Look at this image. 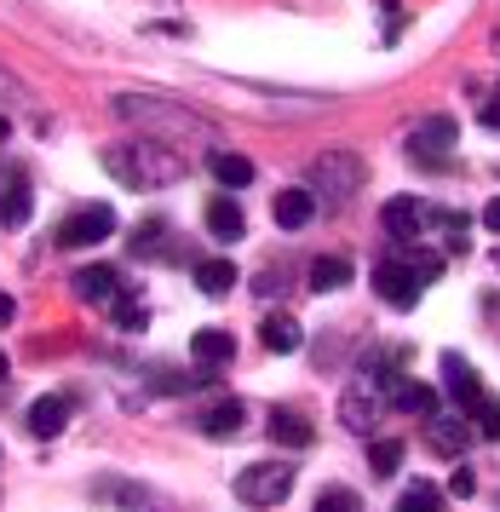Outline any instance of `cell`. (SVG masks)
<instances>
[{
	"label": "cell",
	"mask_w": 500,
	"mask_h": 512,
	"mask_svg": "<svg viewBox=\"0 0 500 512\" xmlns=\"http://www.w3.org/2000/svg\"><path fill=\"white\" fill-rule=\"evenodd\" d=\"M104 167H110L121 185H133V190H161V185H173V179L184 173V162L173 156V150H161V139L121 144V150L104 156Z\"/></svg>",
	"instance_id": "6da1fadb"
},
{
	"label": "cell",
	"mask_w": 500,
	"mask_h": 512,
	"mask_svg": "<svg viewBox=\"0 0 500 512\" xmlns=\"http://www.w3.org/2000/svg\"><path fill=\"white\" fill-rule=\"evenodd\" d=\"M311 196H317V208H345L357 190H363V162L357 156H345V150H334V156H322L317 167H311Z\"/></svg>",
	"instance_id": "7a4b0ae2"
},
{
	"label": "cell",
	"mask_w": 500,
	"mask_h": 512,
	"mask_svg": "<svg viewBox=\"0 0 500 512\" xmlns=\"http://www.w3.org/2000/svg\"><path fill=\"white\" fill-rule=\"evenodd\" d=\"M294 489V461H253L248 472H236V501L242 507H282Z\"/></svg>",
	"instance_id": "3957f363"
},
{
	"label": "cell",
	"mask_w": 500,
	"mask_h": 512,
	"mask_svg": "<svg viewBox=\"0 0 500 512\" xmlns=\"http://www.w3.org/2000/svg\"><path fill=\"white\" fill-rule=\"evenodd\" d=\"M115 116L144 121V127H156V133H202V121L190 116V110L167 104V98H144V93H121L115 98Z\"/></svg>",
	"instance_id": "277c9868"
},
{
	"label": "cell",
	"mask_w": 500,
	"mask_h": 512,
	"mask_svg": "<svg viewBox=\"0 0 500 512\" xmlns=\"http://www.w3.org/2000/svg\"><path fill=\"white\" fill-rule=\"evenodd\" d=\"M104 236H115V208L87 202V208L64 213V225H58V248H98Z\"/></svg>",
	"instance_id": "5b68a950"
},
{
	"label": "cell",
	"mask_w": 500,
	"mask_h": 512,
	"mask_svg": "<svg viewBox=\"0 0 500 512\" xmlns=\"http://www.w3.org/2000/svg\"><path fill=\"white\" fill-rule=\"evenodd\" d=\"M391 403L386 392H380V374H368V380H357L351 392L340 397V426H351V432H374V420L386 415Z\"/></svg>",
	"instance_id": "8992f818"
},
{
	"label": "cell",
	"mask_w": 500,
	"mask_h": 512,
	"mask_svg": "<svg viewBox=\"0 0 500 512\" xmlns=\"http://www.w3.org/2000/svg\"><path fill=\"white\" fill-rule=\"evenodd\" d=\"M374 294H380L391 311H414V305H420V294H426V282L414 277L409 259H386V265L374 271Z\"/></svg>",
	"instance_id": "52a82bcc"
},
{
	"label": "cell",
	"mask_w": 500,
	"mask_h": 512,
	"mask_svg": "<svg viewBox=\"0 0 500 512\" xmlns=\"http://www.w3.org/2000/svg\"><path fill=\"white\" fill-rule=\"evenodd\" d=\"M409 156L420 167H437V162H449L455 156V116H432V121H420L409 133Z\"/></svg>",
	"instance_id": "ba28073f"
},
{
	"label": "cell",
	"mask_w": 500,
	"mask_h": 512,
	"mask_svg": "<svg viewBox=\"0 0 500 512\" xmlns=\"http://www.w3.org/2000/svg\"><path fill=\"white\" fill-rule=\"evenodd\" d=\"M380 392H386L391 409H403V415H437L443 409V397L432 392V386H420V380H409V374H380Z\"/></svg>",
	"instance_id": "9c48e42d"
},
{
	"label": "cell",
	"mask_w": 500,
	"mask_h": 512,
	"mask_svg": "<svg viewBox=\"0 0 500 512\" xmlns=\"http://www.w3.org/2000/svg\"><path fill=\"white\" fill-rule=\"evenodd\" d=\"M426 219H432V208L420 202V196H391L386 202V213H380V225H386L397 242H420V231H426Z\"/></svg>",
	"instance_id": "30bf717a"
},
{
	"label": "cell",
	"mask_w": 500,
	"mask_h": 512,
	"mask_svg": "<svg viewBox=\"0 0 500 512\" xmlns=\"http://www.w3.org/2000/svg\"><path fill=\"white\" fill-rule=\"evenodd\" d=\"M69 415H75V403H69L64 392H46V397H35V403H29L23 426H29V432H35L41 443H52V438H58V432L69 426Z\"/></svg>",
	"instance_id": "8fae6325"
},
{
	"label": "cell",
	"mask_w": 500,
	"mask_h": 512,
	"mask_svg": "<svg viewBox=\"0 0 500 512\" xmlns=\"http://www.w3.org/2000/svg\"><path fill=\"white\" fill-rule=\"evenodd\" d=\"M69 288L81 294V300H98V305H110L127 282H121V271H110V265H81L75 277H69Z\"/></svg>",
	"instance_id": "7c38bea8"
},
{
	"label": "cell",
	"mask_w": 500,
	"mask_h": 512,
	"mask_svg": "<svg viewBox=\"0 0 500 512\" xmlns=\"http://www.w3.org/2000/svg\"><path fill=\"white\" fill-rule=\"evenodd\" d=\"M271 213H276V225H282V231H305V225H311V213H317V196H311L305 185H294V190H282V196L271 202Z\"/></svg>",
	"instance_id": "4fadbf2b"
},
{
	"label": "cell",
	"mask_w": 500,
	"mask_h": 512,
	"mask_svg": "<svg viewBox=\"0 0 500 512\" xmlns=\"http://www.w3.org/2000/svg\"><path fill=\"white\" fill-rule=\"evenodd\" d=\"M190 357H196L202 369H225L230 357H236V340H230L225 328H196V334H190Z\"/></svg>",
	"instance_id": "5bb4252c"
},
{
	"label": "cell",
	"mask_w": 500,
	"mask_h": 512,
	"mask_svg": "<svg viewBox=\"0 0 500 512\" xmlns=\"http://www.w3.org/2000/svg\"><path fill=\"white\" fill-rule=\"evenodd\" d=\"M242 420H248V403L219 397L213 409H202V415H196V426H202L207 438H236V432H242Z\"/></svg>",
	"instance_id": "9a60e30c"
},
{
	"label": "cell",
	"mask_w": 500,
	"mask_h": 512,
	"mask_svg": "<svg viewBox=\"0 0 500 512\" xmlns=\"http://www.w3.org/2000/svg\"><path fill=\"white\" fill-rule=\"evenodd\" d=\"M98 495H110V501H121V512H161V495L144 484H127V478H98Z\"/></svg>",
	"instance_id": "2e32d148"
},
{
	"label": "cell",
	"mask_w": 500,
	"mask_h": 512,
	"mask_svg": "<svg viewBox=\"0 0 500 512\" xmlns=\"http://www.w3.org/2000/svg\"><path fill=\"white\" fill-rule=\"evenodd\" d=\"M443 380H449V397H455L460 409H472V403L483 397L478 374H472V363H466L460 351H449V357H443Z\"/></svg>",
	"instance_id": "e0dca14e"
},
{
	"label": "cell",
	"mask_w": 500,
	"mask_h": 512,
	"mask_svg": "<svg viewBox=\"0 0 500 512\" xmlns=\"http://www.w3.org/2000/svg\"><path fill=\"white\" fill-rule=\"evenodd\" d=\"M426 438H432V449H437V455H449V461H460V455H466V443H472V432H466V420H455V415H437Z\"/></svg>",
	"instance_id": "ac0fdd59"
},
{
	"label": "cell",
	"mask_w": 500,
	"mask_h": 512,
	"mask_svg": "<svg viewBox=\"0 0 500 512\" xmlns=\"http://www.w3.org/2000/svg\"><path fill=\"white\" fill-rule=\"evenodd\" d=\"M207 231L219 236V242H236V236L248 231V219H242V208H236L230 196H213V202H207Z\"/></svg>",
	"instance_id": "d6986e66"
},
{
	"label": "cell",
	"mask_w": 500,
	"mask_h": 512,
	"mask_svg": "<svg viewBox=\"0 0 500 512\" xmlns=\"http://www.w3.org/2000/svg\"><path fill=\"white\" fill-rule=\"evenodd\" d=\"M271 438L282 449H305L311 443V420L299 415V409H271Z\"/></svg>",
	"instance_id": "ffe728a7"
},
{
	"label": "cell",
	"mask_w": 500,
	"mask_h": 512,
	"mask_svg": "<svg viewBox=\"0 0 500 512\" xmlns=\"http://www.w3.org/2000/svg\"><path fill=\"white\" fill-rule=\"evenodd\" d=\"M196 288H202L207 300H225L230 288H236V265H230V259H207V265H196Z\"/></svg>",
	"instance_id": "44dd1931"
},
{
	"label": "cell",
	"mask_w": 500,
	"mask_h": 512,
	"mask_svg": "<svg viewBox=\"0 0 500 512\" xmlns=\"http://www.w3.org/2000/svg\"><path fill=\"white\" fill-rule=\"evenodd\" d=\"M345 282H351V259L322 254L317 265H311V288H317V294H340Z\"/></svg>",
	"instance_id": "7402d4cb"
},
{
	"label": "cell",
	"mask_w": 500,
	"mask_h": 512,
	"mask_svg": "<svg viewBox=\"0 0 500 512\" xmlns=\"http://www.w3.org/2000/svg\"><path fill=\"white\" fill-rule=\"evenodd\" d=\"M259 334H265V351H276V357H288V351L305 346V328H299L294 317H271Z\"/></svg>",
	"instance_id": "603a6c76"
},
{
	"label": "cell",
	"mask_w": 500,
	"mask_h": 512,
	"mask_svg": "<svg viewBox=\"0 0 500 512\" xmlns=\"http://www.w3.org/2000/svg\"><path fill=\"white\" fill-rule=\"evenodd\" d=\"M29 213H35V190L18 179V185L0 196V225H6V231H18V225H29Z\"/></svg>",
	"instance_id": "cb8c5ba5"
},
{
	"label": "cell",
	"mask_w": 500,
	"mask_h": 512,
	"mask_svg": "<svg viewBox=\"0 0 500 512\" xmlns=\"http://www.w3.org/2000/svg\"><path fill=\"white\" fill-rule=\"evenodd\" d=\"M213 179H219V185L225 190H242V185H253V162L248 156H230V150H219V156H213Z\"/></svg>",
	"instance_id": "d4e9b609"
},
{
	"label": "cell",
	"mask_w": 500,
	"mask_h": 512,
	"mask_svg": "<svg viewBox=\"0 0 500 512\" xmlns=\"http://www.w3.org/2000/svg\"><path fill=\"white\" fill-rule=\"evenodd\" d=\"M443 501H449V489H437V484H426V478H420V484H409V489H403V501H397V512H449Z\"/></svg>",
	"instance_id": "484cf974"
},
{
	"label": "cell",
	"mask_w": 500,
	"mask_h": 512,
	"mask_svg": "<svg viewBox=\"0 0 500 512\" xmlns=\"http://www.w3.org/2000/svg\"><path fill=\"white\" fill-rule=\"evenodd\" d=\"M110 323L127 328V334H138V328L150 323V311H144V300H138V294H127V288H121V294L110 300Z\"/></svg>",
	"instance_id": "4316f807"
},
{
	"label": "cell",
	"mask_w": 500,
	"mask_h": 512,
	"mask_svg": "<svg viewBox=\"0 0 500 512\" xmlns=\"http://www.w3.org/2000/svg\"><path fill=\"white\" fill-rule=\"evenodd\" d=\"M397 466H403V438H374L368 443V472H374V478H391Z\"/></svg>",
	"instance_id": "83f0119b"
},
{
	"label": "cell",
	"mask_w": 500,
	"mask_h": 512,
	"mask_svg": "<svg viewBox=\"0 0 500 512\" xmlns=\"http://www.w3.org/2000/svg\"><path fill=\"white\" fill-rule=\"evenodd\" d=\"M156 248H167V225H161V219H144V225L133 231V254L150 259Z\"/></svg>",
	"instance_id": "f1b7e54d"
},
{
	"label": "cell",
	"mask_w": 500,
	"mask_h": 512,
	"mask_svg": "<svg viewBox=\"0 0 500 512\" xmlns=\"http://www.w3.org/2000/svg\"><path fill=\"white\" fill-rule=\"evenodd\" d=\"M466 415H472V426H478L483 438H500V397H478Z\"/></svg>",
	"instance_id": "f546056e"
},
{
	"label": "cell",
	"mask_w": 500,
	"mask_h": 512,
	"mask_svg": "<svg viewBox=\"0 0 500 512\" xmlns=\"http://www.w3.org/2000/svg\"><path fill=\"white\" fill-rule=\"evenodd\" d=\"M311 512H363V495L357 489H322Z\"/></svg>",
	"instance_id": "4dcf8cb0"
},
{
	"label": "cell",
	"mask_w": 500,
	"mask_h": 512,
	"mask_svg": "<svg viewBox=\"0 0 500 512\" xmlns=\"http://www.w3.org/2000/svg\"><path fill=\"white\" fill-rule=\"evenodd\" d=\"M409 265H414V277H420V282H437L449 259L437 254V248H409Z\"/></svg>",
	"instance_id": "1f68e13d"
},
{
	"label": "cell",
	"mask_w": 500,
	"mask_h": 512,
	"mask_svg": "<svg viewBox=\"0 0 500 512\" xmlns=\"http://www.w3.org/2000/svg\"><path fill=\"white\" fill-rule=\"evenodd\" d=\"M449 495H455V501H472V495H478V472H472V466H455V478H449Z\"/></svg>",
	"instance_id": "d6a6232c"
},
{
	"label": "cell",
	"mask_w": 500,
	"mask_h": 512,
	"mask_svg": "<svg viewBox=\"0 0 500 512\" xmlns=\"http://www.w3.org/2000/svg\"><path fill=\"white\" fill-rule=\"evenodd\" d=\"M478 121L500 133V93H478Z\"/></svg>",
	"instance_id": "836d02e7"
},
{
	"label": "cell",
	"mask_w": 500,
	"mask_h": 512,
	"mask_svg": "<svg viewBox=\"0 0 500 512\" xmlns=\"http://www.w3.org/2000/svg\"><path fill=\"white\" fill-rule=\"evenodd\" d=\"M483 231H500V196L489 202V208H483Z\"/></svg>",
	"instance_id": "e575fe53"
},
{
	"label": "cell",
	"mask_w": 500,
	"mask_h": 512,
	"mask_svg": "<svg viewBox=\"0 0 500 512\" xmlns=\"http://www.w3.org/2000/svg\"><path fill=\"white\" fill-rule=\"evenodd\" d=\"M12 317H18V305H12V294H6V288H0V328L12 323Z\"/></svg>",
	"instance_id": "d590c367"
},
{
	"label": "cell",
	"mask_w": 500,
	"mask_h": 512,
	"mask_svg": "<svg viewBox=\"0 0 500 512\" xmlns=\"http://www.w3.org/2000/svg\"><path fill=\"white\" fill-rule=\"evenodd\" d=\"M6 139H12V121L0 116V144H6Z\"/></svg>",
	"instance_id": "8d00e7d4"
},
{
	"label": "cell",
	"mask_w": 500,
	"mask_h": 512,
	"mask_svg": "<svg viewBox=\"0 0 500 512\" xmlns=\"http://www.w3.org/2000/svg\"><path fill=\"white\" fill-rule=\"evenodd\" d=\"M6 374H12V363H6V351H0V380H6Z\"/></svg>",
	"instance_id": "74e56055"
},
{
	"label": "cell",
	"mask_w": 500,
	"mask_h": 512,
	"mask_svg": "<svg viewBox=\"0 0 500 512\" xmlns=\"http://www.w3.org/2000/svg\"><path fill=\"white\" fill-rule=\"evenodd\" d=\"M495 271H500V254H495Z\"/></svg>",
	"instance_id": "f35d334b"
}]
</instances>
